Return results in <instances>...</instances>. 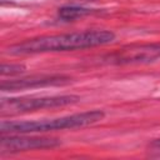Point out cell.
Returning a JSON list of instances; mask_svg holds the SVG:
<instances>
[{"label":"cell","mask_w":160,"mask_h":160,"mask_svg":"<svg viewBox=\"0 0 160 160\" xmlns=\"http://www.w3.org/2000/svg\"><path fill=\"white\" fill-rule=\"evenodd\" d=\"M115 39V34L110 30H85L68 34L40 36L29 39L8 48V52L12 55L22 54H42L55 51H69L78 49L94 48L105 45Z\"/></svg>","instance_id":"cell-1"},{"label":"cell","mask_w":160,"mask_h":160,"mask_svg":"<svg viewBox=\"0 0 160 160\" xmlns=\"http://www.w3.org/2000/svg\"><path fill=\"white\" fill-rule=\"evenodd\" d=\"M105 114L101 110H90L78 112L72 115L60 116L55 119H45L36 121H1L0 130L2 134H31V132H45L52 130L76 129L92 125L104 119Z\"/></svg>","instance_id":"cell-2"},{"label":"cell","mask_w":160,"mask_h":160,"mask_svg":"<svg viewBox=\"0 0 160 160\" xmlns=\"http://www.w3.org/2000/svg\"><path fill=\"white\" fill-rule=\"evenodd\" d=\"M79 100H80V98L78 95H56V96H41V98H11V99L1 100L0 111H1V115H16V114L42 110V109L72 105V104H76Z\"/></svg>","instance_id":"cell-3"},{"label":"cell","mask_w":160,"mask_h":160,"mask_svg":"<svg viewBox=\"0 0 160 160\" xmlns=\"http://www.w3.org/2000/svg\"><path fill=\"white\" fill-rule=\"evenodd\" d=\"M160 59V44H145L119 49L106 56L111 64H139Z\"/></svg>","instance_id":"cell-4"},{"label":"cell","mask_w":160,"mask_h":160,"mask_svg":"<svg viewBox=\"0 0 160 160\" xmlns=\"http://www.w3.org/2000/svg\"><path fill=\"white\" fill-rule=\"evenodd\" d=\"M61 142L52 138H40V136H2L0 140L1 154L20 152L36 149H51L59 146Z\"/></svg>","instance_id":"cell-5"},{"label":"cell","mask_w":160,"mask_h":160,"mask_svg":"<svg viewBox=\"0 0 160 160\" xmlns=\"http://www.w3.org/2000/svg\"><path fill=\"white\" fill-rule=\"evenodd\" d=\"M71 82V79L65 75H34L29 78L4 80L1 81L2 91H18L24 89L45 88V86H62Z\"/></svg>","instance_id":"cell-6"},{"label":"cell","mask_w":160,"mask_h":160,"mask_svg":"<svg viewBox=\"0 0 160 160\" xmlns=\"http://www.w3.org/2000/svg\"><path fill=\"white\" fill-rule=\"evenodd\" d=\"M59 18L65 20V21H71L75 20L78 18L85 16L91 14L90 9H85V8H80V6H64L61 9H59Z\"/></svg>","instance_id":"cell-7"},{"label":"cell","mask_w":160,"mask_h":160,"mask_svg":"<svg viewBox=\"0 0 160 160\" xmlns=\"http://www.w3.org/2000/svg\"><path fill=\"white\" fill-rule=\"evenodd\" d=\"M26 68L24 64H2L0 72L1 75H16L22 72Z\"/></svg>","instance_id":"cell-8"},{"label":"cell","mask_w":160,"mask_h":160,"mask_svg":"<svg viewBox=\"0 0 160 160\" xmlns=\"http://www.w3.org/2000/svg\"><path fill=\"white\" fill-rule=\"evenodd\" d=\"M149 148H150L152 151L160 152V139H156V140H154L152 142H150V144H149Z\"/></svg>","instance_id":"cell-9"}]
</instances>
